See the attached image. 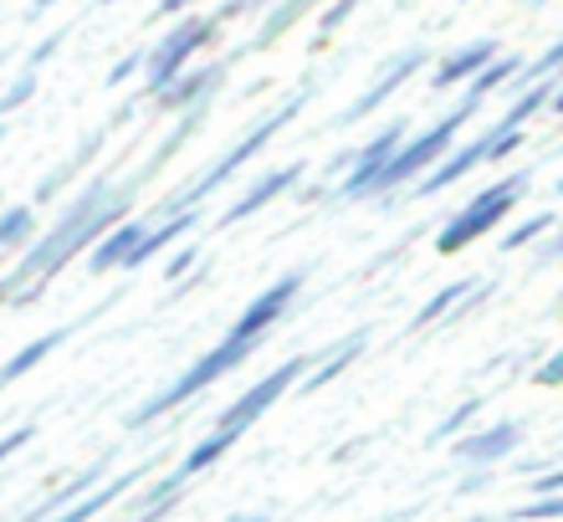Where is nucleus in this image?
I'll use <instances>...</instances> for the list:
<instances>
[{"instance_id": "1", "label": "nucleus", "mask_w": 563, "mask_h": 522, "mask_svg": "<svg viewBox=\"0 0 563 522\" xmlns=\"http://www.w3.org/2000/svg\"><path fill=\"white\" fill-rule=\"evenodd\" d=\"M144 169H134V175H92L82 190L62 206V215L46 231H36V236L15 252V262L0 277H5V287H11V302L15 308H26V302H42L46 287H52V277H62V271L73 267V256H82L92 246V241L103 236L108 225H119L123 215H134V195L144 190Z\"/></svg>"}, {"instance_id": "2", "label": "nucleus", "mask_w": 563, "mask_h": 522, "mask_svg": "<svg viewBox=\"0 0 563 522\" xmlns=\"http://www.w3.org/2000/svg\"><path fill=\"white\" fill-rule=\"evenodd\" d=\"M308 98H312V88H297V92H287V98H282V103L267 113V119H262V123H252V129H246V134H241L236 144H231V149H225L221 159H216V165L206 169V175H200V179H190V185H179V190H169V195H164V200H159V206L148 210L144 221H159V215H175V210H195V206H200V200H210V195L221 190L225 179L236 175V169H246V165H252L256 154L267 149L272 138H277L282 129H287V123H292L297 113L308 108Z\"/></svg>"}, {"instance_id": "3", "label": "nucleus", "mask_w": 563, "mask_h": 522, "mask_svg": "<svg viewBox=\"0 0 563 522\" xmlns=\"http://www.w3.org/2000/svg\"><path fill=\"white\" fill-rule=\"evenodd\" d=\"M472 113H476V108L461 103V108H451L445 119L430 123V129H420V134L410 129V134L400 138V149H395V154L385 159V169L374 175L369 200L379 195V210H395V200H400V195L410 190V185H416V179L426 175V169L435 165V159H441V154L461 138V129H466V119H472Z\"/></svg>"}, {"instance_id": "4", "label": "nucleus", "mask_w": 563, "mask_h": 522, "mask_svg": "<svg viewBox=\"0 0 563 522\" xmlns=\"http://www.w3.org/2000/svg\"><path fill=\"white\" fill-rule=\"evenodd\" d=\"M262 344H246V338H221V344L210 348V354H200L190 364V369H179L175 385H164L159 395H148L139 410H129V431H144V425H154V420H164L169 410H179V404H190L195 395H206L210 385H221L225 374H236L246 358L256 354Z\"/></svg>"}, {"instance_id": "5", "label": "nucleus", "mask_w": 563, "mask_h": 522, "mask_svg": "<svg viewBox=\"0 0 563 522\" xmlns=\"http://www.w3.org/2000/svg\"><path fill=\"white\" fill-rule=\"evenodd\" d=\"M528 190H533V169H518V175H503L497 185H487V190H476L466 206L451 215V221L435 231V252L441 256H456L466 252L472 241H482L487 231H497V225L518 210V200H528Z\"/></svg>"}, {"instance_id": "6", "label": "nucleus", "mask_w": 563, "mask_h": 522, "mask_svg": "<svg viewBox=\"0 0 563 522\" xmlns=\"http://www.w3.org/2000/svg\"><path fill=\"white\" fill-rule=\"evenodd\" d=\"M216 36H221V15L216 11H200V5H195V11L175 15V26L164 31V36H154V46H144V67H139V73H144V92H139V98L148 103L159 88H169V77L185 73Z\"/></svg>"}, {"instance_id": "7", "label": "nucleus", "mask_w": 563, "mask_h": 522, "mask_svg": "<svg viewBox=\"0 0 563 522\" xmlns=\"http://www.w3.org/2000/svg\"><path fill=\"white\" fill-rule=\"evenodd\" d=\"M302 287H308V267L297 271H282L272 287H262L246 308L236 313V323L225 329V338H246V344H267V333L277 329L282 318L292 313V302L302 298Z\"/></svg>"}, {"instance_id": "8", "label": "nucleus", "mask_w": 563, "mask_h": 522, "mask_svg": "<svg viewBox=\"0 0 563 522\" xmlns=\"http://www.w3.org/2000/svg\"><path fill=\"white\" fill-rule=\"evenodd\" d=\"M308 364H312V354H297V358H287V364H277L272 374H262V379H256V385L246 389V395H236V404H225L216 425H225V431L246 435V431L256 425V420L267 415L272 404L292 395V385L302 379V369H308Z\"/></svg>"}, {"instance_id": "9", "label": "nucleus", "mask_w": 563, "mask_h": 522, "mask_svg": "<svg viewBox=\"0 0 563 522\" xmlns=\"http://www.w3.org/2000/svg\"><path fill=\"white\" fill-rule=\"evenodd\" d=\"M426 62H430V52H426V46H405V52H395V57H389L385 67L374 73V82H369V88L358 92L354 103L343 108V113H339V119H333V123H339V129H354V123L374 119V113H379V108H385L389 98H395V92H400L405 82H410V77H416L420 67H426Z\"/></svg>"}, {"instance_id": "10", "label": "nucleus", "mask_w": 563, "mask_h": 522, "mask_svg": "<svg viewBox=\"0 0 563 522\" xmlns=\"http://www.w3.org/2000/svg\"><path fill=\"white\" fill-rule=\"evenodd\" d=\"M405 134H410V119H395V123H385V129H379L364 149H349V169L333 179V200H369L374 175L385 169L389 154L400 149Z\"/></svg>"}, {"instance_id": "11", "label": "nucleus", "mask_w": 563, "mask_h": 522, "mask_svg": "<svg viewBox=\"0 0 563 522\" xmlns=\"http://www.w3.org/2000/svg\"><path fill=\"white\" fill-rule=\"evenodd\" d=\"M231 67H236L231 52H225V57H210V62H190L179 77H169V88H159L154 98H148V103H154V119H175L179 108L200 103V98H221Z\"/></svg>"}, {"instance_id": "12", "label": "nucleus", "mask_w": 563, "mask_h": 522, "mask_svg": "<svg viewBox=\"0 0 563 522\" xmlns=\"http://www.w3.org/2000/svg\"><path fill=\"white\" fill-rule=\"evenodd\" d=\"M369 338H374V329L364 323V329H354V333H343L339 344H328V348H318L312 354V364L302 369V379L292 385V395H318V389H328L333 379H343V374L354 369L358 358H364V348H369Z\"/></svg>"}, {"instance_id": "13", "label": "nucleus", "mask_w": 563, "mask_h": 522, "mask_svg": "<svg viewBox=\"0 0 563 522\" xmlns=\"http://www.w3.org/2000/svg\"><path fill=\"white\" fill-rule=\"evenodd\" d=\"M482 165H487V129H482L472 144H461V149L451 144V149H445L405 195H441V190H451V185H461V179L472 175V169H482Z\"/></svg>"}, {"instance_id": "14", "label": "nucleus", "mask_w": 563, "mask_h": 522, "mask_svg": "<svg viewBox=\"0 0 563 522\" xmlns=\"http://www.w3.org/2000/svg\"><path fill=\"white\" fill-rule=\"evenodd\" d=\"M200 231V206L195 210H175V215H159V221H148L144 225V236L134 241V252L123 256V267L119 271H139V267H148L154 256H164L175 241H185V236H195Z\"/></svg>"}, {"instance_id": "15", "label": "nucleus", "mask_w": 563, "mask_h": 522, "mask_svg": "<svg viewBox=\"0 0 563 522\" xmlns=\"http://www.w3.org/2000/svg\"><path fill=\"white\" fill-rule=\"evenodd\" d=\"M302 175H308V165H282V169H267V175L256 179L252 190L241 195V200H231V206L221 210V225H236V221H252V215H262V210L272 206V200H287V195L302 185Z\"/></svg>"}, {"instance_id": "16", "label": "nucleus", "mask_w": 563, "mask_h": 522, "mask_svg": "<svg viewBox=\"0 0 563 522\" xmlns=\"http://www.w3.org/2000/svg\"><path fill=\"white\" fill-rule=\"evenodd\" d=\"M518 446H522V425L518 420H497V425H482V431H472V435H456L451 451H456V462H466V466H497Z\"/></svg>"}, {"instance_id": "17", "label": "nucleus", "mask_w": 563, "mask_h": 522, "mask_svg": "<svg viewBox=\"0 0 563 522\" xmlns=\"http://www.w3.org/2000/svg\"><path fill=\"white\" fill-rule=\"evenodd\" d=\"M318 5H323V0H272L267 15H262V26H256V36L246 46H236V52H231V62L256 57V52H272V46H277L282 36H292V31L302 26Z\"/></svg>"}, {"instance_id": "18", "label": "nucleus", "mask_w": 563, "mask_h": 522, "mask_svg": "<svg viewBox=\"0 0 563 522\" xmlns=\"http://www.w3.org/2000/svg\"><path fill=\"white\" fill-rule=\"evenodd\" d=\"M103 144H108V129H92V134H82V138H77V149L67 154L62 165H52V169H46V175H42V185L31 190V206H46V200H62V195L73 190V179L82 175V169H88L92 159H98V154H103Z\"/></svg>"}, {"instance_id": "19", "label": "nucleus", "mask_w": 563, "mask_h": 522, "mask_svg": "<svg viewBox=\"0 0 563 522\" xmlns=\"http://www.w3.org/2000/svg\"><path fill=\"white\" fill-rule=\"evenodd\" d=\"M148 471H154V462H144V466H129V471H119V477H113V481L103 477V481H98V487H92V492H82V497H77V502H73V508L52 512V518H46V522H92V518H98V512H103V508H113V502H123V497L134 492V487L148 477Z\"/></svg>"}, {"instance_id": "20", "label": "nucleus", "mask_w": 563, "mask_h": 522, "mask_svg": "<svg viewBox=\"0 0 563 522\" xmlns=\"http://www.w3.org/2000/svg\"><path fill=\"white\" fill-rule=\"evenodd\" d=\"M210 103H216V98H200V103H190V108H179L175 113V123H169V129H164V138L159 144H154V154H148L144 165V175H154V169H164L169 165V159H175V154H185L195 144V134H200V129H206V119H210Z\"/></svg>"}, {"instance_id": "21", "label": "nucleus", "mask_w": 563, "mask_h": 522, "mask_svg": "<svg viewBox=\"0 0 563 522\" xmlns=\"http://www.w3.org/2000/svg\"><path fill=\"white\" fill-rule=\"evenodd\" d=\"M144 225H148L144 215H123L119 225H108L103 236H98V241L88 246V267L98 271V277H108V271H119V267H123V256L134 252V241L144 236Z\"/></svg>"}, {"instance_id": "22", "label": "nucleus", "mask_w": 563, "mask_h": 522, "mask_svg": "<svg viewBox=\"0 0 563 522\" xmlns=\"http://www.w3.org/2000/svg\"><path fill=\"white\" fill-rule=\"evenodd\" d=\"M503 46H497V36H482V42H466L456 46V52H445L441 62H435V77H430V92H445V88H461L466 77L482 67L487 57H497Z\"/></svg>"}, {"instance_id": "23", "label": "nucleus", "mask_w": 563, "mask_h": 522, "mask_svg": "<svg viewBox=\"0 0 563 522\" xmlns=\"http://www.w3.org/2000/svg\"><path fill=\"white\" fill-rule=\"evenodd\" d=\"M108 466H113V462H108V456H98V462H92V466H82L77 477H67V481H62L57 492H46L42 502H36V508H26V512H21V518H15V522H46V518H52V512L73 508L77 497H82V492H92V487H98V481L108 477Z\"/></svg>"}, {"instance_id": "24", "label": "nucleus", "mask_w": 563, "mask_h": 522, "mask_svg": "<svg viewBox=\"0 0 563 522\" xmlns=\"http://www.w3.org/2000/svg\"><path fill=\"white\" fill-rule=\"evenodd\" d=\"M82 323H92V313L82 318ZM82 323H67V329H52V333H42V338H31L26 348H15V354L5 358V364H0V389H5V385H15V379H26V374L36 369V364H46V358L57 354V348L67 344V338H73L77 329H82Z\"/></svg>"}, {"instance_id": "25", "label": "nucleus", "mask_w": 563, "mask_h": 522, "mask_svg": "<svg viewBox=\"0 0 563 522\" xmlns=\"http://www.w3.org/2000/svg\"><path fill=\"white\" fill-rule=\"evenodd\" d=\"M518 67H522V57H512V52H497V57H487L472 77H466V82H461V88H466V98H461V103H466V108H482L492 92L507 88V77L518 73Z\"/></svg>"}, {"instance_id": "26", "label": "nucleus", "mask_w": 563, "mask_h": 522, "mask_svg": "<svg viewBox=\"0 0 563 522\" xmlns=\"http://www.w3.org/2000/svg\"><path fill=\"white\" fill-rule=\"evenodd\" d=\"M476 287V277H456V282H445L441 292H430L426 302H420L416 308V318H410V323H405V333H410V338H416V333H426V329H435V323H441L445 313H451V308H456L461 298H466V292H472Z\"/></svg>"}, {"instance_id": "27", "label": "nucleus", "mask_w": 563, "mask_h": 522, "mask_svg": "<svg viewBox=\"0 0 563 522\" xmlns=\"http://www.w3.org/2000/svg\"><path fill=\"white\" fill-rule=\"evenodd\" d=\"M36 231H42V221H36V206H0V252H5V256L21 252V246H26Z\"/></svg>"}, {"instance_id": "28", "label": "nucleus", "mask_w": 563, "mask_h": 522, "mask_svg": "<svg viewBox=\"0 0 563 522\" xmlns=\"http://www.w3.org/2000/svg\"><path fill=\"white\" fill-rule=\"evenodd\" d=\"M358 5H364V0H323V5H318V36L308 42V52H323V46L358 15Z\"/></svg>"}, {"instance_id": "29", "label": "nucleus", "mask_w": 563, "mask_h": 522, "mask_svg": "<svg viewBox=\"0 0 563 522\" xmlns=\"http://www.w3.org/2000/svg\"><path fill=\"white\" fill-rule=\"evenodd\" d=\"M482 404H487V400H482V395H466V400H461L456 410H451V415H445L441 425L430 431V446H441V441H456V435L466 431V425H472L476 415H482Z\"/></svg>"}, {"instance_id": "30", "label": "nucleus", "mask_w": 563, "mask_h": 522, "mask_svg": "<svg viewBox=\"0 0 563 522\" xmlns=\"http://www.w3.org/2000/svg\"><path fill=\"white\" fill-rule=\"evenodd\" d=\"M553 225H559V215H553V210H538V215H528V221H518L512 231H507L503 252H522V246H533L538 236H549Z\"/></svg>"}, {"instance_id": "31", "label": "nucleus", "mask_w": 563, "mask_h": 522, "mask_svg": "<svg viewBox=\"0 0 563 522\" xmlns=\"http://www.w3.org/2000/svg\"><path fill=\"white\" fill-rule=\"evenodd\" d=\"M36 82H42V73H31V67H21L11 88L0 92V119H11V113H21V108H26L31 98H36Z\"/></svg>"}, {"instance_id": "32", "label": "nucleus", "mask_w": 563, "mask_h": 522, "mask_svg": "<svg viewBox=\"0 0 563 522\" xmlns=\"http://www.w3.org/2000/svg\"><path fill=\"white\" fill-rule=\"evenodd\" d=\"M67 36H73V26L52 31V36H42V42L31 46V57H26V67H31V73H42L46 62H52V57H57V52H62V46H67Z\"/></svg>"}, {"instance_id": "33", "label": "nucleus", "mask_w": 563, "mask_h": 522, "mask_svg": "<svg viewBox=\"0 0 563 522\" xmlns=\"http://www.w3.org/2000/svg\"><path fill=\"white\" fill-rule=\"evenodd\" d=\"M559 518H563V492L533 497L528 508H518V522H559Z\"/></svg>"}, {"instance_id": "34", "label": "nucleus", "mask_w": 563, "mask_h": 522, "mask_svg": "<svg viewBox=\"0 0 563 522\" xmlns=\"http://www.w3.org/2000/svg\"><path fill=\"white\" fill-rule=\"evenodd\" d=\"M139 67H144V46H139V52H129V57H119V62H113V67H108L103 88H108V92H113V88H123L129 77H139Z\"/></svg>"}, {"instance_id": "35", "label": "nucleus", "mask_w": 563, "mask_h": 522, "mask_svg": "<svg viewBox=\"0 0 563 522\" xmlns=\"http://www.w3.org/2000/svg\"><path fill=\"white\" fill-rule=\"evenodd\" d=\"M195 262H200V241H185V246H179V252L164 262V282H179V277H185Z\"/></svg>"}, {"instance_id": "36", "label": "nucleus", "mask_w": 563, "mask_h": 522, "mask_svg": "<svg viewBox=\"0 0 563 522\" xmlns=\"http://www.w3.org/2000/svg\"><path fill=\"white\" fill-rule=\"evenodd\" d=\"M533 385H538V389H559V385H563V354H559V348H553V354L538 364Z\"/></svg>"}, {"instance_id": "37", "label": "nucleus", "mask_w": 563, "mask_h": 522, "mask_svg": "<svg viewBox=\"0 0 563 522\" xmlns=\"http://www.w3.org/2000/svg\"><path fill=\"white\" fill-rule=\"evenodd\" d=\"M272 0H221L216 5V15H221V26L225 21H241V15H252V11H267Z\"/></svg>"}, {"instance_id": "38", "label": "nucleus", "mask_w": 563, "mask_h": 522, "mask_svg": "<svg viewBox=\"0 0 563 522\" xmlns=\"http://www.w3.org/2000/svg\"><path fill=\"white\" fill-rule=\"evenodd\" d=\"M533 477V471H528ZM528 492L533 497H553V492H563V466H549V471H538L533 481H528Z\"/></svg>"}, {"instance_id": "39", "label": "nucleus", "mask_w": 563, "mask_h": 522, "mask_svg": "<svg viewBox=\"0 0 563 522\" xmlns=\"http://www.w3.org/2000/svg\"><path fill=\"white\" fill-rule=\"evenodd\" d=\"M292 200L297 206H328V200H333V185H328V179H318V185H297Z\"/></svg>"}, {"instance_id": "40", "label": "nucleus", "mask_w": 563, "mask_h": 522, "mask_svg": "<svg viewBox=\"0 0 563 522\" xmlns=\"http://www.w3.org/2000/svg\"><path fill=\"white\" fill-rule=\"evenodd\" d=\"M31 435H36V425H15L11 435H0V466L11 462V456H15L21 446H31Z\"/></svg>"}, {"instance_id": "41", "label": "nucleus", "mask_w": 563, "mask_h": 522, "mask_svg": "<svg viewBox=\"0 0 563 522\" xmlns=\"http://www.w3.org/2000/svg\"><path fill=\"white\" fill-rule=\"evenodd\" d=\"M487 481H492V466H472V471L461 477V487H456V492H461V497H472V492H482Z\"/></svg>"}, {"instance_id": "42", "label": "nucleus", "mask_w": 563, "mask_h": 522, "mask_svg": "<svg viewBox=\"0 0 563 522\" xmlns=\"http://www.w3.org/2000/svg\"><path fill=\"white\" fill-rule=\"evenodd\" d=\"M195 5H206V0H159L154 15H185V11H195Z\"/></svg>"}, {"instance_id": "43", "label": "nucleus", "mask_w": 563, "mask_h": 522, "mask_svg": "<svg viewBox=\"0 0 563 522\" xmlns=\"http://www.w3.org/2000/svg\"><path fill=\"white\" fill-rule=\"evenodd\" d=\"M563 256V241H549V246H543V252H538V267H553V262H559Z\"/></svg>"}, {"instance_id": "44", "label": "nucleus", "mask_w": 563, "mask_h": 522, "mask_svg": "<svg viewBox=\"0 0 563 522\" xmlns=\"http://www.w3.org/2000/svg\"><path fill=\"white\" fill-rule=\"evenodd\" d=\"M52 5H62V0H31V5H26V21H42Z\"/></svg>"}, {"instance_id": "45", "label": "nucleus", "mask_w": 563, "mask_h": 522, "mask_svg": "<svg viewBox=\"0 0 563 522\" xmlns=\"http://www.w3.org/2000/svg\"><path fill=\"white\" fill-rule=\"evenodd\" d=\"M231 522H272V518H231Z\"/></svg>"}, {"instance_id": "46", "label": "nucleus", "mask_w": 563, "mask_h": 522, "mask_svg": "<svg viewBox=\"0 0 563 522\" xmlns=\"http://www.w3.org/2000/svg\"><path fill=\"white\" fill-rule=\"evenodd\" d=\"M543 5H553V0H533V11H543Z\"/></svg>"}, {"instance_id": "47", "label": "nucleus", "mask_w": 563, "mask_h": 522, "mask_svg": "<svg viewBox=\"0 0 563 522\" xmlns=\"http://www.w3.org/2000/svg\"><path fill=\"white\" fill-rule=\"evenodd\" d=\"M0 144H5V119H0Z\"/></svg>"}, {"instance_id": "48", "label": "nucleus", "mask_w": 563, "mask_h": 522, "mask_svg": "<svg viewBox=\"0 0 563 522\" xmlns=\"http://www.w3.org/2000/svg\"><path fill=\"white\" fill-rule=\"evenodd\" d=\"M92 5H113V0H92Z\"/></svg>"}, {"instance_id": "49", "label": "nucleus", "mask_w": 563, "mask_h": 522, "mask_svg": "<svg viewBox=\"0 0 563 522\" xmlns=\"http://www.w3.org/2000/svg\"><path fill=\"white\" fill-rule=\"evenodd\" d=\"M472 522H487V518H472Z\"/></svg>"}]
</instances>
